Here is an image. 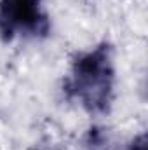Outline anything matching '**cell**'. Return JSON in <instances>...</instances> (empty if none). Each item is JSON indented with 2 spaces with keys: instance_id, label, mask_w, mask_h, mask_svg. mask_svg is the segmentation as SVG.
Listing matches in <instances>:
<instances>
[{
  "instance_id": "3",
  "label": "cell",
  "mask_w": 148,
  "mask_h": 150,
  "mask_svg": "<svg viewBox=\"0 0 148 150\" xmlns=\"http://www.w3.org/2000/svg\"><path fill=\"white\" fill-rule=\"evenodd\" d=\"M131 150H147V136L141 134L140 138H136L131 145Z\"/></svg>"
},
{
  "instance_id": "1",
  "label": "cell",
  "mask_w": 148,
  "mask_h": 150,
  "mask_svg": "<svg viewBox=\"0 0 148 150\" xmlns=\"http://www.w3.org/2000/svg\"><path fill=\"white\" fill-rule=\"evenodd\" d=\"M113 63L108 44L77 58L68 79V93L91 113H105L113 96Z\"/></svg>"
},
{
  "instance_id": "2",
  "label": "cell",
  "mask_w": 148,
  "mask_h": 150,
  "mask_svg": "<svg viewBox=\"0 0 148 150\" xmlns=\"http://www.w3.org/2000/svg\"><path fill=\"white\" fill-rule=\"evenodd\" d=\"M47 30L42 0H0V37L12 40L16 33H38Z\"/></svg>"
}]
</instances>
